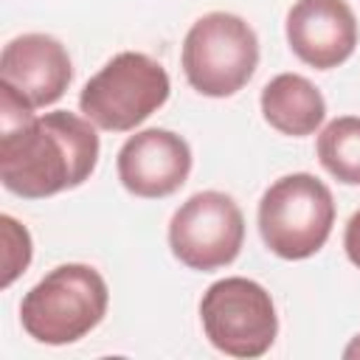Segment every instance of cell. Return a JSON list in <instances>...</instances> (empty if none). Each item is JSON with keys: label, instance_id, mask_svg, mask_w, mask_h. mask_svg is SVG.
<instances>
[{"label": "cell", "instance_id": "cell-10", "mask_svg": "<svg viewBox=\"0 0 360 360\" xmlns=\"http://www.w3.org/2000/svg\"><path fill=\"white\" fill-rule=\"evenodd\" d=\"M70 79V56L51 34H20L0 53V82L11 84L34 110L59 101Z\"/></svg>", "mask_w": 360, "mask_h": 360}, {"label": "cell", "instance_id": "cell-9", "mask_svg": "<svg viewBox=\"0 0 360 360\" xmlns=\"http://www.w3.org/2000/svg\"><path fill=\"white\" fill-rule=\"evenodd\" d=\"M284 31L290 51L315 70L343 65L357 48V20L346 0H295Z\"/></svg>", "mask_w": 360, "mask_h": 360}, {"label": "cell", "instance_id": "cell-3", "mask_svg": "<svg viewBox=\"0 0 360 360\" xmlns=\"http://www.w3.org/2000/svg\"><path fill=\"white\" fill-rule=\"evenodd\" d=\"M335 225V200L309 172L278 177L259 200V233L270 253L287 262L315 256Z\"/></svg>", "mask_w": 360, "mask_h": 360}, {"label": "cell", "instance_id": "cell-5", "mask_svg": "<svg viewBox=\"0 0 360 360\" xmlns=\"http://www.w3.org/2000/svg\"><path fill=\"white\" fill-rule=\"evenodd\" d=\"M172 82L160 62L141 51L115 53L79 93V110L98 129L129 132L169 98Z\"/></svg>", "mask_w": 360, "mask_h": 360}, {"label": "cell", "instance_id": "cell-15", "mask_svg": "<svg viewBox=\"0 0 360 360\" xmlns=\"http://www.w3.org/2000/svg\"><path fill=\"white\" fill-rule=\"evenodd\" d=\"M343 357H346V360H352V357H360V335H354V338H352V343L343 349Z\"/></svg>", "mask_w": 360, "mask_h": 360}, {"label": "cell", "instance_id": "cell-2", "mask_svg": "<svg viewBox=\"0 0 360 360\" xmlns=\"http://www.w3.org/2000/svg\"><path fill=\"white\" fill-rule=\"evenodd\" d=\"M110 290L90 264L68 262L45 273L20 301V323L37 343L68 346L96 329L107 312Z\"/></svg>", "mask_w": 360, "mask_h": 360}, {"label": "cell", "instance_id": "cell-11", "mask_svg": "<svg viewBox=\"0 0 360 360\" xmlns=\"http://www.w3.org/2000/svg\"><path fill=\"white\" fill-rule=\"evenodd\" d=\"M262 115L281 135H312L326 118L321 90L301 73H278L262 87Z\"/></svg>", "mask_w": 360, "mask_h": 360}, {"label": "cell", "instance_id": "cell-13", "mask_svg": "<svg viewBox=\"0 0 360 360\" xmlns=\"http://www.w3.org/2000/svg\"><path fill=\"white\" fill-rule=\"evenodd\" d=\"M3 228V287H8L31 264V233L8 214L0 217Z\"/></svg>", "mask_w": 360, "mask_h": 360}, {"label": "cell", "instance_id": "cell-7", "mask_svg": "<svg viewBox=\"0 0 360 360\" xmlns=\"http://www.w3.org/2000/svg\"><path fill=\"white\" fill-rule=\"evenodd\" d=\"M245 242V217L225 191L191 194L169 222V248L191 270H219L231 264Z\"/></svg>", "mask_w": 360, "mask_h": 360}, {"label": "cell", "instance_id": "cell-6", "mask_svg": "<svg viewBox=\"0 0 360 360\" xmlns=\"http://www.w3.org/2000/svg\"><path fill=\"white\" fill-rule=\"evenodd\" d=\"M200 321L208 343L231 357H262L278 335L270 292L242 276L219 278L202 292Z\"/></svg>", "mask_w": 360, "mask_h": 360}, {"label": "cell", "instance_id": "cell-8", "mask_svg": "<svg viewBox=\"0 0 360 360\" xmlns=\"http://www.w3.org/2000/svg\"><path fill=\"white\" fill-rule=\"evenodd\" d=\"M191 174V149L172 129L149 127L124 141L118 149L121 186L143 200L174 194Z\"/></svg>", "mask_w": 360, "mask_h": 360}, {"label": "cell", "instance_id": "cell-12", "mask_svg": "<svg viewBox=\"0 0 360 360\" xmlns=\"http://www.w3.org/2000/svg\"><path fill=\"white\" fill-rule=\"evenodd\" d=\"M321 166L346 186H360V118L340 115L329 121L315 143Z\"/></svg>", "mask_w": 360, "mask_h": 360}, {"label": "cell", "instance_id": "cell-1", "mask_svg": "<svg viewBox=\"0 0 360 360\" xmlns=\"http://www.w3.org/2000/svg\"><path fill=\"white\" fill-rule=\"evenodd\" d=\"M98 163V132L70 110L34 115V107L0 82V180L25 200L82 186Z\"/></svg>", "mask_w": 360, "mask_h": 360}, {"label": "cell", "instance_id": "cell-14", "mask_svg": "<svg viewBox=\"0 0 360 360\" xmlns=\"http://www.w3.org/2000/svg\"><path fill=\"white\" fill-rule=\"evenodd\" d=\"M343 248H346V256L354 267H360V211H354L346 222V231H343Z\"/></svg>", "mask_w": 360, "mask_h": 360}, {"label": "cell", "instance_id": "cell-4", "mask_svg": "<svg viewBox=\"0 0 360 360\" xmlns=\"http://www.w3.org/2000/svg\"><path fill=\"white\" fill-rule=\"evenodd\" d=\"M183 73L208 98L239 93L259 65L256 31L231 11H208L191 22L183 39Z\"/></svg>", "mask_w": 360, "mask_h": 360}]
</instances>
